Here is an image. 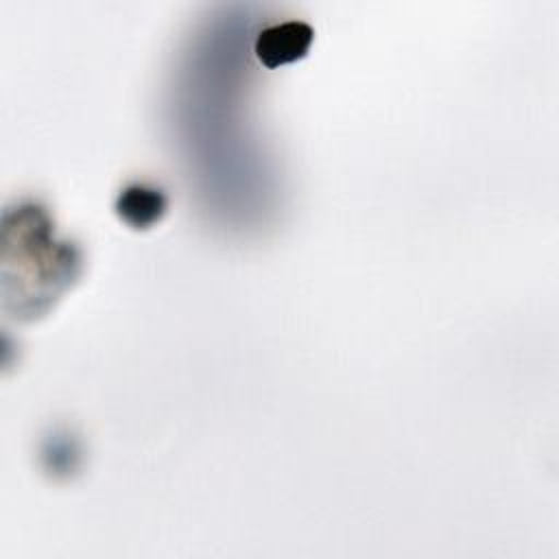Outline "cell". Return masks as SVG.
I'll return each mask as SVG.
<instances>
[{
    "label": "cell",
    "instance_id": "cell-1",
    "mask_svg": "<svg viewBox=\"0 0 559 559\" xmlns=\"http://www.w3.org/2000/svg\"><path fill=\"white\" fill-rule=\"evenodd\" d=\"M312 28L304 22L275 24L260 33L255 41V55L266 68H277L288 61L301 59L312 44Z\"/></svg>",
    "mask_w": 559,
    "mask_h": 559
},
{
    "label": "cell",
    "instance_id": "cell-2",
    "mask_svg": "<svg viewBox=\"0 0 559 559\" xmlns=\"http://www.w3.org/2000/svg\"><path fill=\"white\" fill-rule=\"evenodd\" d=\"M118 214L133 227H148L155 223L166 207L159 190L146 186H131L118 199Z\"/></svg>",
    "mask_w": 559,
    "mask_h": 559
}]
</instances>
